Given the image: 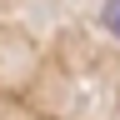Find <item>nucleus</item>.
Segmentation results:
<instances>
[{
	"label": "nucleus",
	"mask_w": 120,
	"mask_h": 120,
	"mask_svg": "<svg viewBox=\"0 0 120 120\" xmlns=\"http://www.w3.org/2000/svg\"><path fill=\"white\" fill-rule=\"evenodd\" d=\"M100 25L110 30V35H120V0L115 5H100Z\"/></svg>",
	"instance_id": "obj_1"
}]
</instances>
